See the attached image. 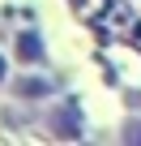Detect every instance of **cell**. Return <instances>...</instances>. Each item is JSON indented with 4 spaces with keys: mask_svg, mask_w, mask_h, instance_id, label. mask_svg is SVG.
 Listing matches in <instances>:
<instances>
[{
    "mask_svg": "<svg viewBox=\"0 0 141 146\" xmlns=\"http://www.w3.org/2000/svg\"><path fill=\"white\" fill-rule=\"evenodd\" d=\"M0 82H5V56H0Z\"/></svg>",
    "mask_w": 141,
    "mask_h": 146,
    "instance_id": "5b68a950",
    "label": "cell"
},
{
    "mask_svg": "<svg viewBox=\"0 0 141 146\" xmlns=\"http://www.w3.org/2000/svg\"><path fill=\"white\" fill-rule=\"evenodd\" d=\"M17 60H26V64H34V60H43V39H39L34 30H26V35H17Z\"/></svg>",
    "mask_w": 141,
    "mask_h": 146,
    "instance_id": "3957f363",
    "label": "cell"
},
{
    "mask_svg": "<svg viewBox=\"0 0 141 146\" xmlns=\"http://www.w3.org/2000/svg\"><path fill=\"white\" fill-rule=\"evenodd\" d=\"M124 142H141V120H132V125H124Z\"/></svg>",
    "mask_w": 141,
    "mask_h": 146,
    "instance_id": "277c9868",
    "label": "cell"
},
{
    "mask_svg": "<svg viewBox=\"0 0 141 146\" xmlns=\"http://www.w3.org/2000/svg\"><path fill=\"white\" fill-rule=\"evenodd\" d=\"M56 90V78L47 73V78H17V95L22 99H39V95H51Z\"/></svg>",
    "mask_w": 141,
    "mask_h": 146,
    "instance_id": "7a4b0ae2",
    "label": "cell"
},
{
    "mask_svg": "<svg viewBox=\"0 0 141 146\" xmlns=\"http://www.w3.org/2000/svg\"><path fill=\"white\" fill-rule=\"evenodd\" d=\"M47 129H51L56 137H64V142L81 137V108H77V103H64V108H56V112L47 116Z\"/></svg>",
    "mask_w": 141,
    "mask_h": 146,
    "instance_id": "6da1fadb",
    "label": "cell"
}]
</instances>
